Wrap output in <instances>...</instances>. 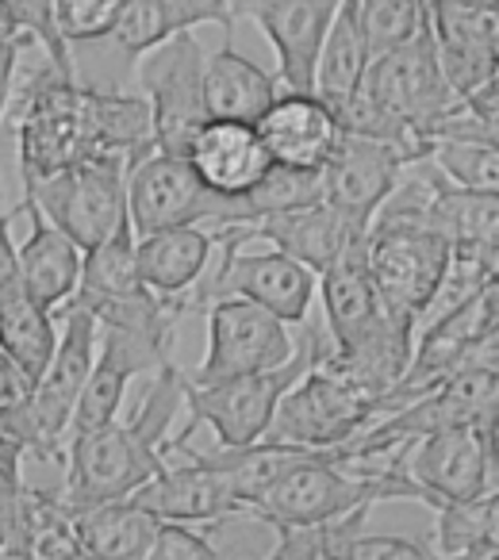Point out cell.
Here are the masks:
<instances>
[{"label":"cell","instance_id":"2e32d148","mask_svg":"<svg viewBox=\"0 0 499 560\" xmlns=\"http://www.w3.org/2000/svg\"><path fill=\"white\" fill-rule=\"evenodd\" d=\"M254 127L266 142L269 162L289 170H323L343 139L338 116L315 93H277Z\"/></svg>","mask_w":499,"mask_h":560},{"label":"cell","instance_id":"e575fe53","mask_svg":"<svg viewBox=\"0 0 499 560\" xmlns=\"http://www.w3.org/2000/svg\"><path fill=\"white\" fill-rule=\"evenodd\" d=\"M147 560H223V552L208 541L196 526H177V522H162L150 545Z\"/></svg>","mask_w":499,"mask_h":560},{"label":"cell","instance_id":"9a60e30c","mask_svg":"<svg viewBox=\"0 0 499 560\" xmlns=\"http://www.w3.org/2000/svg\"><path fill=\"white\" fill-rule=\"evenodd\" d=\"M173 453L185 460H165L162 472L142 483L131 495V503L142 506L150 518L177 522V526H204V522L216 526L223 518H239L231 491L216 476V468L204 460V453L188 450V445H181Z\"/></svg>","mask_w":499,"mask_h":560},{"label":"cell","instance_id":"ffe728a7","mask_svg":"<svg viewBox=\"0 0 499 560\" xmlns=\"http://www.w3.org/2000/svg\"><path fill=\"white\" fill-rule=\"evenodd\" d=\"M320 277L323 280L315 292H323L330 350H343V346L358 342L361 335H369L384 319L381 300H376L373 280H369L365 238H353Z\"/></svg>","mask_w":499,"mask_h":560},{"label":"cell","instance_id":"8fae6325","mask_svg":"<svg viewBox=\"0 0 499 560\" xmlns=\"http://www.w3.org/2000/svg\"><path fill=\"white\" fill-rule=\"evenodd\" d=\"M407 476L419 483L427 506L468 503L496 491V422L427 434L407 453Z\"/></svg>","mask_w":499,"mask_h":560},{"label":"cell","instance_id":"44dd1931","mask_svg":"<svg viewBox=\"0 0 499 560\" xmlns=\"http://www.w3.org/2000/svg\"><path fill=\"white\" fill-rule=\"evenodd\" d=\"M211 231L204 226H177V231L135 234V272L142 289L165 300H188L211 265Z\"/></svg>","mask_w":499,"mask_h":560},{"label":"cell","instance_id":"4dcf8cb0","mask_svg":"<svg viewBox=\"0 0 499 560\" xmlns=\"http://www.w3.org/2000/svg\"><path fill=\"white\" fill-rule=\"evenodd\" d=\"M496 254H499V246H457V249H450V261H445L442 284H438L434 304H430L427 319H434V315L465 304L468 296H476V292H484L488 284H496Z\"/></svg>","mask_w":499,"mask_h":560},{"label":"cell","instance_id":"7c38bea8","mask_svg":"<svg viewBox=\"0 0 499 560\" xmlns=\"http://www.w3.org/2000/svg\"><path fill=\"white\" fill-rule=\"evenodd\" d=\"M434 55L457 101L496 81L499 4L496 0H422Z\"/></svg>","mask_w":499,"mask_h":560},{"label":"cell","instance_id":"6da1fadb","mask_svg":"<svg viewBox=\"0 0 499 560\" xmlns=\"http://www.w3.org/2000/svg\"><path fill=\"white\" fill-rule=\"evenodd\" d=\"M16 142L24 185L96 158H124L131 170L154 154L150 108L139 93L62 81L50 66H39L24 81V96L16 104Z\"/></svg>","mask_w":499,"mask_h":560},{"label":"cell","instance_id":"ab89813d","mask_svg":"<svg viewBox=\"0 0 499 560\" xmlns=\"http://www.w3.org/2000/svg\"><path fill=\"white\" fill-rule=\"evenodd\" d=\"M20 483H24V480H20ZM20 483L0 480V557H4V549H9L12 526H16V499H20Z\"/></svg>","mask_w":499,"mask_h":560},{"label":"cell","instance_id":"8992f818","mask_svg":"<svg viewBox=\"0 0 499 560\" xmlns=\"http://www.w3.org/2000/svg\"><path fill=\"white\" fill-rule=\"evenodd\" d=\"M127 219L135 234L177 231V226H223L250 223L242 196H219L196 177L188 158L177 154H147L139 165L127 170Z\"/></svg>","mask_w":499,"mask_h":560},{"label":"cell","instance_id":"30bf717a","mask_svg":"<svg viewBox=\"0 0 499 560\" xmlns=\"http://www.w3.org/2000/svg\"><path fill=\"white\" fill-rule=\"evenodd\" d=\"M204 315H208V350H204L200 369L193 376L185 373L193 384H219L234 381V376L269 373L297 353V338L289 335V327L250 300H216Z\"/></svg>","mask_w":499,"mask_h":560},{"label":"cell","instance_id":"5b68a950","mask_svg":"<svg viewBox=\"0 0 499 560\" xmlns=\"http://www.w3.org/2000/svg\"><path fill=\"white\" fill-rule=\"evenodd\" d=\"M376 419H384V404H376L358 384L346 381L323 353L281 396L274 422H269V434L262 442L292 445V450L307 453H330L338 445L353 442Z\"/></svg>","mask_w":499,"mask_h":560},{"label":"cell","instance_id":"7bdbcfd3","mask_svg":"<svg viewBox=\"0 0 499 560\" xmlns=\"http://www.w3.org/2000/svg\"><path fill=\"white\" fill-rule=\"evenodd\" d=\"M81 560H85V557H81Z\"/></svg>","mask_w":499,"mask_h":560},{"label":"cell","instance_id":"f35d334b","mask_svg":"<svg viewBox=\"0 0 499 560\" xmlns=\"http://www.w3.org/2000/svg\"><path fill=\"white\" fill-rule=\"evenodd\" d=\"M24 445L16 442V438L9 434V430L0 427V480H12L20 483L24 480V472H20V465H24Z\"/></svg>","mask_w":499,"mask_h":560},{"label":"cell","instance_id":"ba28073f","mask_svg":"<svg viewBox=\"0 0 499 560\" xmlns=\"http://www.w3.org/2000/svg\"><path fill=\"white\" fill-rule=\"evenodd\" d=\"M24 200L43 211L81 254L108 242L119 226H127V162L124 158H96L73 170L50 173L24 185Z\"/></svg>","mask_w":499,"mask_h":560},{"label":"cell","instance_id":"cb8c5ba5","mask_svg":"<svg viewBox=\"0 0 499 560\" xmlns=\"http://www.w3.org/2000/svg\"><path fill=\"white\" fill-rule=\"evenodd\" d=\"M58 346V319L32 300L24 280H0V353L24 373L27 384L43 376Z\"/></svg>","mask_w":499,"mask_h":560},{"label":"cell","instance_id":"ac0fdd59","mask_svg":"<svg viewBox=\"0 0 499 560\" xmlns=\"http://www.w3.org/2000/svg\"><path fill=\"white\" fill-rule=\"evenodd\" d=\"M185 158L196 177L219 196H246L274 165L258 127L239 119H208Z\"/></svg>","mask_w":499,"mask_h":560},{"label":"cell","instance_id":"277c9868","mask_svg":"<svg viewBox=\"0 0 499 560\" xmlns=\"http://www.w3.org/2000/svg\"><path fill=\"white\" fill-rule=\"evenodd\" d=\"M392 499L427 503L419 483L407 476V465L384 476H353L338 468L327 453H307L262 495V503L246 518L266 522L269 529L281 534V529L330 526L346 514L373 511L376 503H392Z\"/></svg>","mask_w":499,"mask_h":560},{"label":"cell","instance_id":"1f68e13d","mask_svg":"<svg viewBox=\"0 0 499 560\" xmlns=\"http://www.w3.org/2000/svg\"><path fill=\"white\" fill-rule=\"evenodd\" d=\"M369 58L404 47L422 27V0H358Z\"/></svg>","mask_w":499,"mask_h":560},{"label":"cell","instance_id":"603a6c76","mask_svg":"<svg viewBox=\"0 0 499 560\" xmlns=\"http://www.w3.org/2000/svg\"><path fill=\"white\" fill-rule=\"evenodd\" d=\"M9 560H81L78 514L62 503L58 488L20 483L16 526H12Z\"/></svg>","mask_w":499,"mask_h":560},{"label":"cell","instance_id":"ee69618b","mask_svg":"<svg viewBox=\"0 0 499 560\" xmlns=\"http://www.w3.org/2000/svg\"><path fill=\"white\" fill-rule=\"evenodd\" d=\"M323 560H327V557H323Z\"/></svg>","mask_w":499,"mask_h":560},{"label":"cell","instance_id":"3957f363","mask_svg":"<svg viewBox=\"0 0 499 560\" xmlns=\"http://www.w3.org/2000/svg\"><path fill=\"white\" fill-rule=\"evenodd\" d=\"M304 335L297 342V353L285 361L281 369H269V373H250L234 376V381L219 384H193L181 373V404L188 407V419L181 427L177 438L165 442V450H181L188 445V438L200 427H211L219 450H246V445H258L269 434V422L277 415L281 396L323 358L330 353L327 327L320 323H304Z\"/></svg>","mask_w":499,"mask_h":560},{"label":"cell","instance_id":"5bb4252c","mask_svg":"<svg viewBox=\"0 0 499 560\" xmlns=\"http://www.w3.org/2000/svg\"><path fill=\"white\" fill-rule=\"evenodd\" d=\"M404 165V154L388 142L343 131L330 162L323 165V203H330L353 226L369 231L376 208L388 200Z\"/></svg>","mask_w":499,"mask_h":560},{"label":"cell","instance_id":"d6986e66","mask_svg":"<svg viewBox=\"0 0 499 560\" xmlns=\"http://www.w3.org/2000/svg\"><path fill=\"white\" fill-rule=\"evenodd\" d=\"M27 211V238L16 246V269L24 289L32 292V300L39 307H47L50 315H58L73 296H78L81 284V254L55 223L43 219V211H35L32 203H20Z\"/></svg>","mask_w":499,"mask_h":560},{"label":"cell","instance_id":"7a4b0ae2","mask_svg":"<svg viewBox=\"0 0 499 560\" xmlns=\"http://www.w3.org/2000/svg\"><path fill=\"white\" fill-rule=\"evenodd\" d=\"M181 404V369L177 361L162 365L150 376V388L142 396L139 411L127 422H108L66 442V480L58 488L62 503L73 514L101 503L131 499L147 480H154L170 460V427Z\"/></svg>","mask_w":499,"mask_h":560},{"label":"cell","instance_id":"4316f807","mask_svg":"<svg viewBox=\"0 0 499 560\" xmlns=\"http://www.w3.org/2000/svg\"><path fill=\"white\" fill-rule=\"evenodd\" d=\"M419 226L442 234L450 249L457 246H496L499 242V196L457 188L450 180H438Z\"/></svg>","mask_w":499,"mask_h":560},{"label":"cell","instance_id":"8d00e7d4","mask_svg":"<svg viewBox=\"0 0 499 560\" xmlns=\"http://www.w3.org/2000/svg\"><path fill=\"white\" fill-rule=\"evenodd\" d=\"M27 396H32V384H27L24 373L0 353V419H9L12 411H20V407L27 404Z\"/></svg>","mask_w":499,"mask_h":560},{"label":"cell","instance_id":"484cf974","mask_svg":"<svg viewBox=\"0 0 499 560\" xmlns=\"http://www.w3.org/2000/svg\"><path fill=\"white\" fill-rule=\"evenodd\" d=\"M162 522L131 499L101 503L78 514V545L85 560H147Z\"/></svg>","mask_w":499,"mask_h":560},{"label":"cell","instance_id":"e0dca14e","mask_svg":"<svg viewBox=\"0 0 499 560\" xmlns=\"http://www.w3.org/2000/svg\"><path fill=\"white\" fill-rule=\"evenodd\" d=\"M246 242L258 238L269 242L277 254L292 257L304 269H312L320 277L353 238H365L369 231L353 226L350 219L338 215L330 203H307V208H292V211H277V215H262L254 223H242Z\"/></svg>","mask_w":499,"mask_h":560},{"label":"cell","instance_id":"60d3db41","mask_svg":"<svg viewBox=\"0 0 499 560\" xmlns=\"http://www.w3.org/2000/svg\"><path fill=\"white\" fill-rule=\"evenodd\" d=\"M12 219L16 211H4L0 208V280L16 277V238H12Z\"/></svg>","mask_w":499,"mask_h":560},{"label":"cell","instance_id":"74e56055","mask_svg":"<svg viewBox=\"0 0 499 560\" xmlns=\"http://www.w3.org/2000/svg\"><path fill=\"white\" fill-rule=\"evenodd\" d=\"M27 47H32V39L20 43V47H0V119L9 112L12 89H16V73H20V58H24Z\"/></svg>","mask_w":499,"mask_h":560},{"label":"cell","instance_id":"f1b7e54d","mask_svg":"<svg viewBox=\"0 0 499 560\" xmlns=\"http://www.w3.org/2000/svg\"><path fill=\"white\" fill-rule=\"evenodd\" d=\"M434 526V557L461 560L480 557V552H499V495H480L468 503H442Z\"/></svg>","mask_w":499,"mask_h":560},{"label":"cell","instance_id":"d590c367","mask_svg":"<svg viewBox=\"0 0 499 560\" xmlns=\"http://www.w3.org/2000/svg\"><path fill=\"white\" fill-rule=\"evenodd\" d=\"M262 560H323V526L281 529L277 545Z\"/></svg>","mask_w":499,"mask_h":560},{"label":"cell","instance_id":"836d02e7","mask_svg":"<svg viewBox=\"0 0 499 560\" xmlns=\"http://www.w3.org/2000/svg\"><path fill=\"white\" fill-rule=\"evenodd\" d=\"M119 12V0H55V24L66 47L101 39Z\"/></svg>","mask_w":499,"mask_h":560},{"label":"cell","instance_id":"83f0119b","mask_svg":"<svg viewBox=\"0 0 499 560\" xmlns=\"http://www.w3.org/2000/svg\"><path fill=\"white\" fill-rule=\"evenodd\" d=\"M142 292V280L135 272V231L131 223L119 226L108 242H101L96 249H89L85 261H81V284L73 304L81 307H101V304H116Z\"/></svg>","mask_w":499,"mask_h":560},{"label":"cell","instance_id":"b9f144b4","mask_svg":"<svg viewBox=\"0 0 499 560\" xmlns=\"http://www.w3.org/2000/svg\"><path fill=\"white\" fill-rule=\"evenodd\" d=\"M177 4H208V0H177Z\"/></svg>","mask_w":499,"mask_h":560},{"label":"cell","instance_id":"9c48e42d","mask_svg":"<svg viewBox=\"0 0 499 560\" xmlns=\"http://www.w3.org/2000/svg\"><path fill=\"white\" fill-rule=\"evenodd\" d=\"M204 47L193 32L173 35L158 50L135 62V81L142 89V101L150 108V131L154 150L185 158L196 131L208 124L204 108Z\"/></svg>","mask_w":499,"mask_h":560},{"label":"cell","instance_id":"7402d4cb","mask_svg":"<svg viewBox=\"0 0 499 560\" xmlns=\"http://www.w3.org/2000/svg\"><path fill=\"white\" fill-rule=\"evenodd\" d=\"M281 93V81L258 62L223 39L216 55L204 58V108L211 119H239V124H258L266 108Z\"/></svg>","mask_w":499,"mask_h":560},{"label":"cell","instance_id":"f546056e","mask_svg":"<svg viewBox=\"0 0 499 560\" xmlns=\"http://www.w3.org/2000/svg\"><path fill=\"white\" fill-rule=\"evenodd\" d=\"M242 200H246L250 223L262 219V215H277V211L320 203L323 200V170H289V165H269L266 177L250 188Z\"/></svg>","mask_w":499,"mask_h":560},{"label":"cell","instance_id":"52a82bcc","mask_svg":"<svg viewBox=\"0 0 499 560\" xmlns=\"http://www.w3.org/2000/svg\"><path fill=\"white\" fill-rule=\"evenodd\" d=\"M365 257L381 312L419 335L450 261V242L419 223H369Z\"/></svg>","mask_w":499,"mask_h":560},{"label":"cell","instance_id":"d6a6232c","mask_svg":"<svg viewBox=\"0 0 499 560\" xmlns=\"http://www.w3.org/2000/svg\"><path fill=\"white\" fill-rule=\"evenodd\" d=\"M0 4L12 12L20 32H24L35 47H43L50 70L62 81H73L70 47H66V39L58 35V24H55V0H0Z\"/></svg>","mask_w":499,"mask_h":560},{"label":"cell","instance_id":"d4e9b609","mask_svg":"<svg viewBox=\"0 0 499 560\" xmlns=\"http://www.w3.org/2000/svg\"><path fill=\"white\" fill-rule=\"evenodd\" d=\"M365 66H369V43H365V27H361L358 0H338L327 35H323L320 62H315V96L330 112H338L358 93L361 78H365Z\"/></svg>","mask_w":499,"mask_h":560},{"label":"cell","instance_id":"4fadbf2b","mask_svg":"<svg viewBox=\"0 0 499 560\" xmlns=\"http://www.w3.org/2000/svg\"><path fill=\"white\" fill-rule=\"evenodd\" d=\"M227 24L254 20L277 50L285 93H315V62L338 0H219Z\"/></svg>","mask_w":499,"mask_h":560}]
</instances>
